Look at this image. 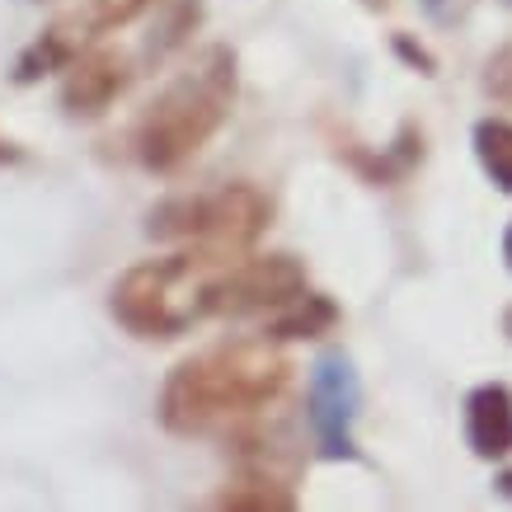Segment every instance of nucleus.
Returning a JSON list of instances; mask_svg holds the SVG:
<instances>
[{"label": "nucleus", "instance_id": "1", "mask_svg": "<svg viewBox=\"0 0 512 512\" xmlns=\"http://www.w3.org/2000/svg\"><path fill=\"white\" fill-rule=\"evenodd\" d=\"M287 386L292 362L282 357L278 339H231L184 357L160 386L156 414L170 433L202 437L264 414Z\"/></svg>", "mask_w": 512, "mask_h": 512}, {"label": "nucleus", "instance_id": "2", "mask_svg": "<svg viewBox=\"0 0 512 512\" xmlns=\"http://www.w3.org/2000/svg\"><path fill=\"white\" fill-rule=\"evenodd\" d=\"M235 104V57L231 47H207L198 62L179 71L146 104L132 132V151L151 174H174L221 132Z\"/></svg>", "mask_w": 512, "mask_h": 512}, {"label": "nucleus", "instance_id": "3", "mask_svg": "<svg viewBox=\"0 0 512 512\" xmlns=\"http://www.w3.org/2000/svg\"><path fill=\"white\" fill-rule=\"evenodd\" d=\"M231 259L235 254L193 245L127 268L109 292L113 320L137 339H179L184 329L207 320V287L217 278V268Z\"/></svg>", "mask_w": 512, "mask_h": 512}, {"label": "nucleus", "instance_id": "4", "mask_svg": "<svg viewBox=\"0 0 512 512\" xmlns=\"http://www.w3.org/2000/svg\"><path fill=\"white\" fill-rule=\"evenodd\" d=\"M273 221V202L254 184H221L212 193H179L151 207L146 235L165 245H198L240 254L249 249Z\"/></svg>", "mask_w": 512, "mask_h": 512}, {"label": "nucleus", "instance_id": "5", "mask_svg": "<svg viewBox=\"0 0 512 512\" xmlns=\"http://www.w3.org/2000/svg\"><path fill=\"white\" fill-rule=\"evenodd\" d=\"M306 292V268L287 254H259L240 264H221L212 287H207V315H259L278 311L292 296Z\"/></svg>", "mask_w": 512, "mask_h": 512}, {"label": "nucleus", "instance_id": "6", "mask_svg": "<svg viewBox=\"0 0 512 512\" xmlns=\"http://www.w3.org/2000/svg\"><path fill=\"white\" fill-rule=\"evenodd\" d=\"M357 400H362V386H357L353 362L343 353H329L315 362L311 372V428L315 442H320V456L329 461H353V419H357Z\"/></svg>", "mask_w": 512, "mask_h": 512}, {"label": "nucleus", "instance_id": "7", "mask_svg": "<svg viewBox=\"0 0 512 512\" xmlns=\"http://www.w3.org/2000/svg\"><path fill=\"white\" fill-rule=\"evenodd\" d=\"M127 85H132V62L123 52H113V47H94V52H85V57L66 66L62 109L71 118H94V113L109 109Z\"/></svg>", "mask_w": 512, "mask_h": 512}, {"label": "nucleus", "instance_id": "8", "mask_svg": "<svg viewBox=\"0 0 512 512\" xmlns=\"http://www.w3.org/2000/svg\"><path fill=\"white\" fill-rule=\"evenodd\" d=\"M466 437L475 456L498 461L512 451V390L508 386H480L466 400Z\"/></svg>", "mask_w": 512, "mask_h": 512}, {"label": "nucleus", "instance_id": "9", "mask_svg": "<svg viewBox=\"0 0 512 512\" xmlns=\"http://www.w3.org/2000/svg\"><path fill=\"white\" fill-rule=\"evenodd\" d=\"M217 508L231 512H292L296 508V489L287 475H278L273 466H245L235 470L226 489L217 494Z\"/></svg>", "mask_w": 512, "mask_h": 512}, {"label": "nucleus", "instance_id": "10", "mask_svg": "<svg viewBox=\"0 0 512 512\" xmlns=\"http://www.w3.org/2000/svg\"><path fill=\"white\" fill-rule=\"evenodd\" d=\"M80 47H85V38H80L66 19H57L52 29H43L29 47H24V52H19L15 80H19V85H33V80L52 76V71H66V66L80 57Z\"/></svg>", "mask_w": 512, "mask_h": 512}, {"label": "nucleus", "instance_id": "11", "mask_svg": "<svg viewBox=\"0 0 512 512\" xmlns=\"http://www.w3.org/2000/svg\"><path fill=\"white\" fill-rule=\"evenodd\" d=\"M334 325H339V306L320 292H301V296H292L287 306H278V315L268 320L264 334L278 343H292V339H320V334H329Z\"/></svg>", "mask_w": 512, "mask_h": 512}, {"label": "nucleus", "instance_id": "12", "mask_svg": "<svg viewBox=\"0 0 512 512\" xmlns=\"http://www.w3.org/2000/svg\"><path fill=\"white\" fill-rule=\"evenodd\" d=\"M202 0H156V29L146 38V62H165L174 47L188 43V33L198 29Z\"/></svg>", "mask_w": 512, "mask_h": 512}, {"label": "nucleus", "instance_id": "13", "mask_svg": "<svg viewBox=\"0 0 512 512\" xmlns=\"http://www.w3.org/2000/svg\"><path fill=\"white\" fill-rule=\"evenodd\" d=\"M475 156H480L484 174H489L503 193H512V123L484 118V123L475 127Z\"/></svg>", "mask_w": 512, "mask_h": 512}, {"label": "nucleus", "instance_id": "14", "mask_svg": "<svg viewBox=\"0 0 512 512\" xmlns=\"http://www.w3.org/2000/svg\"><path fill=\"white\" fill-rule=\"evenodd\" d=\"M146 5H151V0H85L80 10H71V15H66V24H71L85 43H90L94 33H109V29L132 24Z\"/></svg>", "mask_w": 512, "mask_h": 512}, {"label": "nucleus", "instance_id": "15", "mask_svg": "<svg viewBox=\"0 0 512 512\" xmlns=\"http://www.w3.org/2000/svg\"><path fill=\"white\" fill-rule=\"evenodd\" d=\"M484 90L494 94V99H503V104H512V43L503 47V52H494V57H489Z\"/></svg>", "mask_w": 512, "mask_h": 512}, {"label": "nucleus", "instance_id": "16", "mask_svg": "<svg viewBox=\"0 0 512 512\" xmlns=\"http://www.w3.org/2000/svg\"><path fill=\"white\" fill-rule=\"evenodd\" d=\"M395 47H400L404 57H409V62H419L423 71H428V76H433V57H428V52H423V47H414V43H409V38H400V43H395Z\"/></svg>", "mask_w": 512, "mask_h": 512}, {"label": "nucleus", "instance_id": "17", "mask_svg": "<svg viewBox=\"0 0 512 512\" xmlns=\"http://www.w3.org/2000/svg\"><path fill=\"white\" fill-rule=\"evenodd\" d=\"M19 160H24V151L10 137H0V165H19Z\"/></svg>", "mask_w": 512, "mask_h": 512}, {"label": "nucleus", "instance_id": "18", "mask_svg": "<svg viewBox=\"0 0 512 512\" xmlns=\"http://www.w3.org/2000/svg\"><path fill=\"white\" fill-rule=\"evenodd\" d=\"M498 494L512 498V470H503V475H498Z\"/></svg>", "mask_w": 512, "mask_h": 512}, {"label": "nucleus", "instance_id": "19", "mask_svg": "<svg viewBox=\"0 0 512 512\" xmlns=\"http://www.w3.org/2000/svg\"><path fill=\"white\" fill-rule=\"evenodd\" d=\"M503 259H508V268H512V226H508V235H503Z\"/></svg>", "mask_w": 512, "mask_h": 512}, {"label": "nucleus", "instance_id": "20", "mask_svg": "<svg viewBox=\"0 0 512 512\" xmlns=\"http://www.w3.org/2000/svg\"><path fill=\"white\" fill-rule=\"evenodd\" d=\"M503 329H508V339H512V311H508V315H503Z\"/></svg>", "mask_w": 512, "mask_h": 512}, {"label": "nucleus", "instance_id": "21", "mask_svg": "<svg viewBox=\"0 0 512 512\" xmlns=\"http://www.w3.org/2000/svg\"><path fill=\"white\" fill-rule=\"evenodd\" d=\"M508 5H512V0H508Z\"/></svg>", "mask_w": 512, "mask_h": 512}]
</instances>
